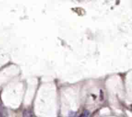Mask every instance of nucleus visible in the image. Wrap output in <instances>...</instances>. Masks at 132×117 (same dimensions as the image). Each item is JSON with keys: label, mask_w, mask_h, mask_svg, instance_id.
I'll return each instance as SVG.
<instances>
[{"label": "nucleus", "mask_w": 132, "mask_h": 117, "mask_svg": "<svg viewBox=\"0 0 132 117\" xmlns=\"http://www.w3.org/2000/svg\"><path fill=\"white\" fill-rule=\"evenodd\" d=\"M79 117H87V115H86L85 113H82V115H81Z\"/></svg>", "instance_id": "nucleus-1"}]
</instances>
